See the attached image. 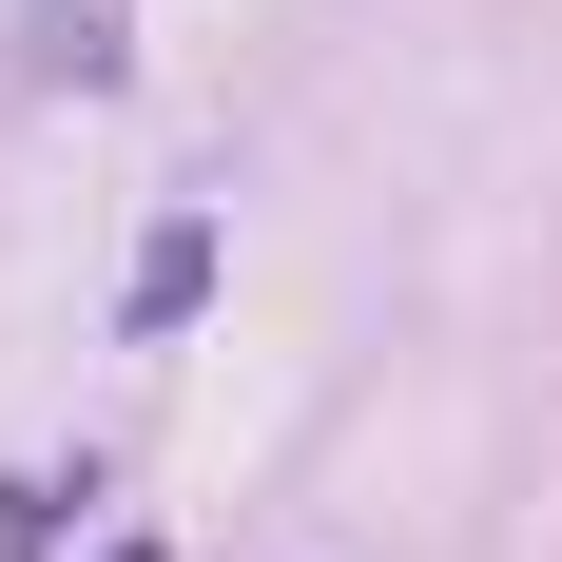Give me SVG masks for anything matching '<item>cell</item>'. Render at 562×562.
I'll list each match as a JSON object with an SVG mask.
<instances>
[{
  "label": "cell",
  "mask_w": 562,
  "mask_h": 562,
  "mask_svg": "<svg viewBox=\"0 0 562 562\" xmlns=\"http://www.w3.org/2000/svg\"><path fill=\"white\" fill-rule=\"evenodd\" d=\"M116 562H156V543H116Z\"/></svg>",
  "instance_id": "cell-4"
},
{
  "label": "cell",
  "mask_w": 562,
  "mask_h": 562,
  "mask_svg": "<svg viewBox=\"0 0 562 562\" xmlns=\"http://www.w3.org/2000/svg\"><path fill=\"white\" fill-rule=\"evenodd\" d=\"M20 78H116V0H20Z\"/></svg>",
  "instance_id": "cell-2"
},
{
  "label": "cell",
  "mask_w": 562,
  "mask_h": 562,
  "mask_svg": "<svg viewBox=\"0 0 562 562\" xmlns=\"http://www.w3.org/2000/svg\"><path fill=\"white\" fill-rule=\"evenodd\" d=\"M194 291H214V214L175 194V214L136 233V291H116V311H136V330H194Z\"/></svg>",
  "instance_id": "cell-1"
},
{
  "label": "cell",
  "mask_w": 562,
  "mask_h": 562,
  "mask_svg": "<svg viewBox=\"0 0 562 562\" xmlns=\"http://www.w3.org/2000/svg\"><path fill=\"white\" fill-rule=\"evenodd\" d=\"M58 505H78V485H58V465H20V485H0V562H40V543H58Z\"/></svg>",
  "instance_id": "cell-3"
}]
</instances>
